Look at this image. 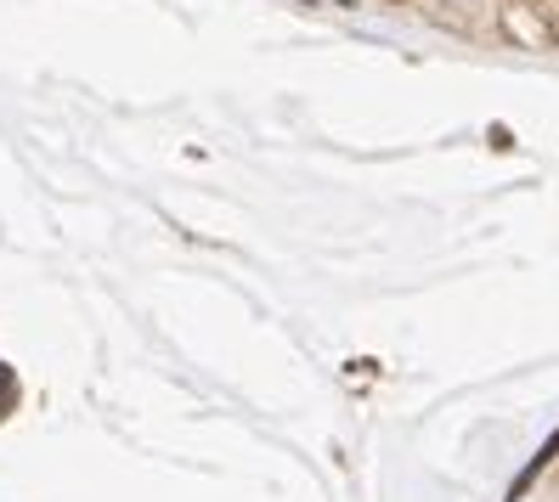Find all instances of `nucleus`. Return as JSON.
<instances>
[{
  "label": "nucleus",
  "mask_w": 559,
  "mask_h": 502,
  "mask_svg": "<svg viewBox=\"0 0 559 502\" xmlns=\"http://www.w3.org/2000/svg\"><path fill=\"white\" fill-rule=\"evenodd\" d=\"M548 457H559V434H548V446H543V452L532 457V468H525V475L514 480V491H525V486H532V480L543 475V463H548Z\"/></svg>",
  "instance_id": "obj_1"
}]
</instances>
